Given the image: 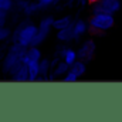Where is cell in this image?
<instances>
[{
  "label": "cell",
  "instance_id": "277c9868",
  "mask_svg": "<svg viewBox=\"0 0 122 122\" xmlns=\"http://www.w3.org/2000/svg\"><path fill=\"white\" fill-rule=\"evenodd\" d=\"M53 23H54V19L53 17H44L41 21H40V24H38V31H37V34H36V37L33 38V41H31V46H40L41 43H44V40L48 37V34H50V29L53 27Z\"/></svg>",
  "mask_w": 122,
  "mask_h": 122
},
{
  "label": "cell",
  "instance_id": "9a60e30c",
  "mask_svg": "<svg viewBox=\"0 0 122 122\" xmlns=\"http://www.w3.org/2000/svg\"><path fill=\"white\" fill-rule=\"evenodd\" d=\"M68 71H70V65L62 60L56 65V70H54V74H53V75H54V77H64Z\"/></svg>",
  "mask_w": 122,
  "mask_h": 122
},
{
  "label": "cell",
  "instance_id": "3957f363",
  "mask_svg": "<svg viewBox=\"0 0 122 122\" xmlns=\"http://www.w3.org/2000/svg\"><path fill=\"white\" fill-rule=\"evenodd\" d=\"M115 19L114 14L111 13H98V14H92L91 19L88 20L90 29L92 33H101V31H108L109 29L114 27Z\"/></svg>",
  "mask_w": 122,
  "mask_h": 122
},
{
  "label": "cell",
  "instance_id": "52a82bcc",
  "mask_svg": "<svg viewBox=\"0 0 122 122\" xmlns=\"http://www.w3.org/2000/svg\"><path fill=\"white\" fill-rule=\"evenodd\" d=\"M11 80L16 81V82L29 81V67H27V64H21V65L11 74Z\"/></svg>",
  "mask_w": 122,
  "mask_h": 122
},
{
  "label": "cell",
  "instance_id": "4fadbf2b",
  "mask_svg": "<svg viewBox=\"0 0 122 122\" xmlns=\"http://www.w3.org/2000/svg\"><path fill=\"white\" fill-rule=\"evenodd\" d=\"M29 67V81H37L40 75V62H31L27 65Z\"/></svg>",
  "mask_w": 122,
  "mask_h": 122
},
{
  "label": "cell",
  "instance_id": "7402d4cb",
  "mask_svg": "<svg viewBox=\"0 0 122 122\" xmlns=\"http://www.w3.org/2000/svg\"><path fill=\"white\" fill-rule=\"evenodd\" d=\"M56 0H38V6H40V9H46V7H48L50 4H53Z\"/></svg>",
  "mask_w": 122,
  "mask_h": 122
},
{
  "label": "cell",
  "instance_id": "8992f818",
  "mask_svg": "<svg viewBox=\"0 0 122 122\" xmlns=\"http://www.w3.org/2000/svg\"><path fill=\"white\" fill-rule=\"evenodd\" d=\"M41 60V51L36 47V46H30L24 54V58H23V62L24 64H31V62H40Z\"/></svg>",
  "mask_w": 122,
  "mask_h": 122
},
{
  "label": "cell",
  "instance_id": "8fae6325",
  "mask_svg": "<svg viewBox=\"0 0 122 122\" xmlns=\"http://www.w3.org/2000/svg\"><path fill=\"white\" fill-rule=\"evenodd\" d=\"M70 71L71 72H74L77 77H82L84 74H85V71H87V65H85V61L82 60H77L71 67H70Z\"/></svg>",
  "mask_w": 122,
  "mask_h": 122
},
{
  "label": "cell",
  "instance_id": "44dd1931",
  "mask_svg": "<svg viewBox=\"0 0 122 122\" xmlns=\"http://www.w3.org/2000/svg\"><path fill=\"white\" fill-rule=\"evenodd\" d=\"M7 21V11L0 9V26H4Z\"/></svg>",
  "mask_w": 122,
  "mask_h": 122
},
{
  "label": "cell",
  "instance_id": "603a6c76",
  "mask_svg": "<svg viewBox=\"0 0 122 122\" xmlns=\"http://www.w3.org/2000/svg\"><path fill=\"white\" fill-rule=\"evenodd\" d=\"M27 4H29L27 0H19V1H17V7L21 9V10H24V9L27 7Z\"/></svg>",
  "mask_w": 122,
  "mask_h": 122
},
{
  "label": "cell",
  "instance_id": "7c38bea8",
  "mask_svg": "<svg viewBox=\"0 0 122 122\" xmlns=\"http://www.w3.org/2000/svg\"><path fill=\"white\" fill-rule=\"evenodd\" d=\"M88 27H90V24H88L87 21H84V20L75 21V23H74V34H75V38L84 36V34L87 33V30H88Z\"/></svg>",
  "mask_w": 122,
  "mask_h": 122
},
{
  "label": "cell",
  "instance_id": "d4e9b609",
  "mask_svg": "<svg viewBox=\"0 0 122 122\" xmlns=\"http://www.w3.org/2000/svg\"><path fill=\"white\" fill-rule=\"evenodd\" d=\"M95 1H99V0H90V3H95Z\"/></svg>",
  "mask_w": 122,
  "mask_h": 122
},
{
  "label": "cell",
  "instance_id": "cb8c5ba5",
  "mask_svg": "<svg viewBox=\"0 0 122 122\" xmlns=\"http://www.w3.org/2000/svg\"><path fill=\"white\" fill-rule=\"evenodd\" d=\"M80 4L87 6V4H91V3H90V0H80Z\"/></svg>",
  "mask_w": 122,
  "mask_h": 122
},
{
  "label": "cell",
  "instance_id": "9c48e42d",
  "mask_svg": "<svg viewBox=\"0 0 122 122\" xmlns=\"http://www.w3.org/2000/svg\"><path fill=\"white\" fill-rule=\"evenodd\" d=\"M99 3L104 7V10L111 14L117 13L121 9V0H99Z\"/></svg>",
  "mask_w": 122,
  "mask_h": 122
},
{
  "label": "cell",
  "instance_id": "ac0fdd59",
  "mask_svg": "<svg viewBox=\"0 0 122 122\" xmlns=\"http://www.w3.org/2000/svg\"><path fill=\"white\" fill-rule=\"evenodd\" d=\"M0 9L10 11L13 9V0H0Z\"/></svg>",
  "mask_w": 122,
  "mask_h": 122
},
{
  "label": "cell",
  "instance_id": "30bf717a",
  "mask_svg": "<svg viewBox=\"0 0 122 122\" xmlns=\"http://www.w3.org/2000/svg\"><path fill=\"white\" fill-rule=\"evenodd\" d=\"M61 56H62V60L65 61L70 67L78 60V51H75V50H72V48H65V50H62Z\"/></svg>",
  "mask_w": 122,
  "mask_h": 122
},
{
  "label": "cell",
  "instance_id": "7a4b0ae2",
  "mask_svg": "<svg viewBox=\"0 0 122 122\" xmlns=\"http://www.w3.org/2000/svg\"><path fill=\"white\" fill-rule=\"evenodd\" d=\"M37 31H38V27L36 24L29 23V21H24L14 31V34H13V43H20L24 47H30L31 41L36 37Z\"/></svg>",
  "mask_w": 122,
  "mask_h": 122
},
{
  "label": "cell",
  "instance_id": "2e32d148",
  "mask_svg": "<svg viewBox=\"0 0 122 122\" xmlns=\"http://www.w3.org/2000/svg\"><path fill=\"white\" fill-rule=\"evenodd\" d=\"M51 67V62L47 58H41L40 60V75L41 77H47L48 75V70Z\"/></svg>",
  "mask_w": 122,
  "mask_h": 122
},
{
  "label": "cell",
  "instance_id": "ffe728a7",
  "mask_svg": "<svg viewBox=\"0 0 122 122\" xmlns=\"http://www.w3.org/2000/svg\"><path fill=\"white\" fill-rule=\"evenodd\" d=\"M9 36H10V29H7L4 26H0V41L6 40Z\"/></svg>",
  "mask_w": 122,
  "mask_h": 122
},
{
  "label": "cell",
  "instance_id": "5b68a950",
  "mask_svg": "<svg viewBox=\"0 0 122 122\" xmlns=\"http://www.w3.org/2000/svg\"><path fill=\"white\" fill-rule=\"evenodd\" d=\"M94 54H95V43L92 40H87L78 50V58L82 61L92 60Z\"/></svg>",
  "mask_w": 122,
  "mask_h": 122
},
{
  "label": "cell",
  "instance_id": "d6986e66",
  "mask_svg": "<svg viewBox=\"0 0 122 122\" xmlns=\"http://www.w3.org/2000/svg\"><path fill=\"white\" fill-rule=\"evenodd\" d=\"M78 78H80V77H77V75H75L74 72L68 71V72H67V74L64 75V78H62V80H64L65 82H75V81H77Z\"/></svg>",
  "mask_w": 122,
  "mask_h": 122
},
{
  "label": "cell",
  "instance_id": "e0dca14e",
  "mask_svg": "<svg viewBox=\"0 0 122 122\" xmlns=\"http://www.w3.org/2000/svg\"><path fill=\"white\" fill-rule=\"evenodd\" d=\"M38 9H40V6H38V1H37V3H30V1H29L27 7L23 10V13H24V14H27V16H31V14H34V13H36Z\"/></svg>",
  "mask_w": 122,
  "mask_h": 122
},
{
  "label": "cell",
  "instance_id": "ba28073f",
  "mask_svg": "<svg viewBox=\"0 0 122 122\" xmlns=\"http://www.w3.org/2000/svg\"><path fill=\"white\" fill-rule=\"evenodd\" d=\"M57 38L60 41H71L72 38H75V34H74V23L65 29H61V30H57Z\"/></svg>",
  "mask_w": 122,
  "mask_h": 122
},
{
  "label": "cell",
  "instance_id": "5bb4252c",
  "mask_svg": "<svg viewBox=\"0 0 122 122\" xmlns=\"http://www.w3.org/2000/svg\"><path fill=\"white\" fill-rule=\"evenodd\" d=\"M71 24H72L71 17H70V16H64V17H61V19L54 20V23H53V29H56V30H61V29H65V27H68V26H71Z\"/></svg>",
  "mask_w": 122,
  "mask_h": 122
},
{
  "label": "cell",
  "instance_id": "6da1fadb",
  "mask_svg": "<svg viewBox=\"0 0 122 122\" xmlns=\"http://www.w3.org/2000/svg\"><path fill=\"white\" fill-rule=\"evenodd\" d=\"M27 48H29V47H24V46H21L20 43H14V44L10 47L9 54L6 56V58L3 61V67H1L3 72L11 75L21 64H24V62H23V58H24V54H26Z\"/></svg>",
  "mask_w": 122,
  "mask_h": 122
}]
</instances>
